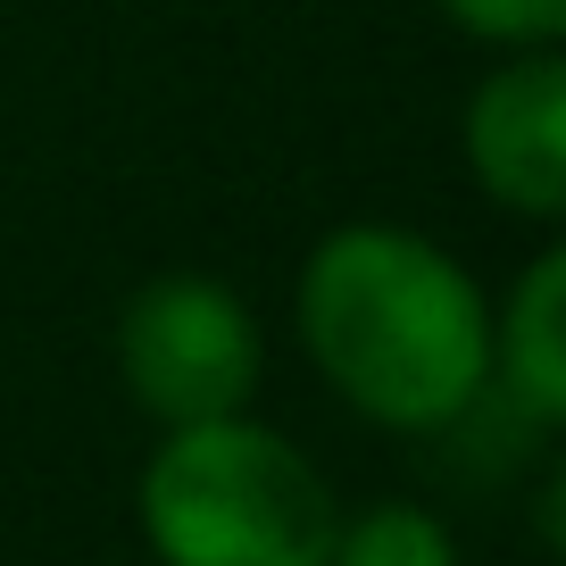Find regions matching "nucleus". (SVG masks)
Instances as JSON below:
<instances>
[{
  "instance_id": "nucleus-1",
  "label": "nucleus",
  "mask_w": 566,
  "mask_h": 566,
  "mask_svg": "<svg viewBox=\"0 0 566 566\" xmlns=\"http://www.w3.org/2000/svg\"><path fill=\"white\" fill-rule=\"evenodd\" d=\"M301 342L325 384L391 433H442L492 391L483 283L408 226H334L308 250Z\"/></svg>"
},
{
  "instance_id": "nucleus-2",
  "label": "nucleus",
  "mask_w": 566,
  "mask_h": 566,
  "mask_svg": "<svg viewBox=\"0 0 566 566\" xmlns=\"http://www.w3.org/2000/svg\"><path fill=\"white\" fill-rule=\"evenodd\" d=\"M159 566H334V483L275 424H176L134 483Z\"/></svg>"
},
{
  "instance_id": "nucleus-3",
  "label": "nucleus",
  "mask_w": 566,
  "mask_h": 566,
  "mask_svg": "<svg viewBox=\"0 0 566 566\" xmlns=\"http://www.w3.org/2000/svg\"><path fill=\"white\" fill-rule=\"evenodd\" d=\"M259 367H266L259 317L217 275H150L117 317V375L134 408L159 417L167 433L242 417L259 391Z\"/></svg>"
},
{
  "instance_id": "nucleus-4",
  "label": "nucleus",
  "mask_w": 566,
  "mask_h": 566,
  "mask_svg": "<svg viewBox=\"0 0 566 566\" xmlns=\"http://www.w3.org/2000/svg\"><path fill=\"white\" fill-rule=\"evenodd\" d=\"M467 167L475 184L516 217H558L566 209V59L558 51H516L467 101Z\"/></svg>"
},
{
  "instance_id": "nucleus-5",
  "label": "nucleus",
  "mask_w": 566,
  "mask_h": 566,
  "mask_svg": "<svg viewBox=\"0 0 566 566\" xmlns=\"http://www.w3.org/2000/svg\"><path fill=\"white\" fill-rule=\"evenodd\" d=\"M492 367H500V391H509L533 424L566 417V259L558 250H542V259L516 275L509 317L492 325Z\"/></svg>"
},
{
  "instance_id": "nucleus-6",
  "label": "nucleus",
  "mask_w": 566,
  "mask_h": 566,
  "mask_svg": "<svg viewBox=\"0 0 566 566\" xmlns=\"http://www.w3.org/2000/svg\"><path fill=\"white\" fill-rule=\"evenodd\" d=\"M334 566H459V542L433 509L417 500H375V509L342 516Z\"/></svg>"
},
{
  "instance_id": "nucleus-7",
  "label": "nucleus",
  "mask_w": 566,
  "mask_h": 566,
  "mask_svg": "<svg viewBox=\"0 0 566 566\" xmlns=\"http://www.w3.org/2000/svg\"><path fill=\"white\" fill-rule=\"evenodd\" d=\"M450 25L500 51H549L566 34V0H442Z\"/></svg>"
}]
</instances>
